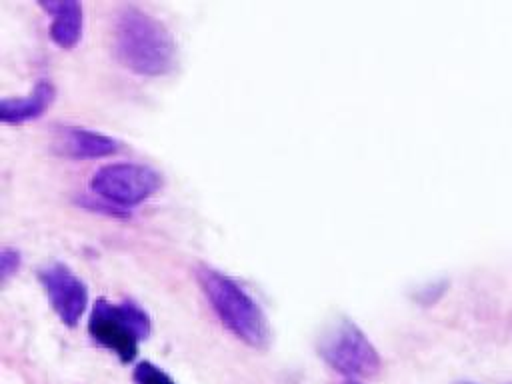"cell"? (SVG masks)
I'll use <instances>...</instances> for the list:
<instances>
[{"mask_svg": "<svg viewBox=\"0 0 512 384\" xmlns=\"http://www.w3.org/2000/svg\"><path fill=\"white\" fill-rule=\"evenodd\" d=\"M52 146L58 154L66 158H76V160L104 158L120 150L118 140L88 128H80V126H60L54 132Z\"/></svg>", "mask_w": 512, "mask_h": 384, "instance_id": "7", "label": "cell"}, {"mask_svg": "<svg viewBox=\"0 0 512 384\" xmlns=\"http://www.w3.org/2000/svg\"><path fill=\"white\" fill-rule=\"evenodd\" d=\"M194 274L220 322L244 344L266 348L270 326L258 302L236 280L216 268L200 264Z\"/></svg>", "mask_w": 512, "mask_h": 384, "instance_id": "2", "label": "cell"}, {"mask_svg": "<svg viewBox=\"0 0 512 384\" xmlns=\"http://www.w3.org/2000/svg\"><path fill=\"white\" fill-rule=\"evenodd\" d=\"M38 282L58 318L66 326L74 328L88 306L86 284L62 262H52L40 268Z\"/></svg>", "mask_w": 512, "mask_h": 384, "instance_id": "6", "label": "cell"}, {"mask_svg": "<svg viewBox=\"0 0 512 384\" xmlns=\"http://www.w3.org/2000/svg\"><path fill=\"white\" fill-rule=\"evenodd\" d=\"M20 252L16 248H10V246H4L2 252H0V276H2V282H6L10 276H14L20 268Z\"/></svg>", "mask_w": 512, "mask_h": 384, "instance_id": "11", "label": "cell"}, {"mask_svg": "<svg viewBox=\"0 0 512 384\" xmlns=\"http://www.w3.org/2000/svg\"><path fill=\"white\" fill-rule=\"evenodd\" d=\"M160 186V174L144 164L116 162L94 172L90 190L118 206H136L150 198Z\"/></svg>", "mask_w": 512, "mask_h": 384, "instance_id": "5", "label": "cell"}, {"mask_svg": "<svg viewBox=\"0 0 512 384\" xmlns=\"http://www.w3.org/2000/svg\"><path fill=\"white\" fill-rule=\"evenodd\" d=\"M90 336L122 362H132L138 354V344L150 334L148 314L134 302L96 300L88 318Z\"/></svg>", "mask_w": 512, "mask_h": 384, "instance_id": "3", "label": "cell"}, {"mask_svg": "<svg viewBox=\"0 0 512 384\" xmlns=\"http://www.w3.org/2000/svg\"><path fill=\"white\" fill-rule=\"evenodd\" d=\"M54 86L48 80H40L28 96L22 98H2L0 102V118L4 124H22L34 120L50 108L54 102Z\"/></svg>", "mask_w": 512, "mask_h": 384, "instance_id": "9", "label": "cell"}, {"mask_svg": "<svg viewBox=\"0 0 512 384\" xmlns=\"http://www.w3.org/2000/svg\"><path fill=\"white\" fill-rule=\"evenodd\" d=\"M318 354L328 366L346 376H372L380 368L376 348L348 318L338 320L320 336Z\"/></svg>", "mask_w": 512, "mask_h": 384, "instance_id": "4", "label": "cell"}, {"mask_svg": "<svg viewBox=\"0 0 512 384\" xmlns=\"http://www.w3.org/2000/svg\"><path fill=\"white\" fill-rule=\"evenodd\" d=\"M112 40L118 62L134 74L162 76L174 68L176 42L170 30L138 6L116 12Z\"/></svg>", "mask_w": 512, "mask_h": 384, "instance_id": "1", "label": "cell"}, {"mask_svg": "<svg viewBox=\"0 0 512 384\" xmlns=\"http://www.w3.org/2000/svg\"><path fill=\"white\" fill-rule=\"evenodd\" d=\"M344 384H358V382H344Z\"/></svg>", "mask_w": 512, "mask_h": 384, "instance_id": "12", "label": "cell"}, {"mask_svg": "<svg viewBox=\"0 0 512 384\" xmlns=\"http://www.w3.org/2000/svg\"><path fill=\"white\" fill-rule=\"evenodd\" d=\"M38 4L52 16L50 38L60 48H74L82 36V6L74 0H40Z\"/></svg>", "mask_w": 512, "mask_h": 384, "instance_id": "8", "label": "cell"}, {"mask_svg": "<svg viewBox=\"0 0 512 384\" xmlns=\"http://www.w3.org/2000/svg\"><path fill=\"white\" fill-rule=\"evenodd\" d=\"M134 382L136 384H176L162 368H158L156 364L152 362H140L136 368H134V374H132Z\"/></svg>", "mask_w": 512, "mask_h": 384, "instance_id": "10", "label": "cell"}]
</instances>
